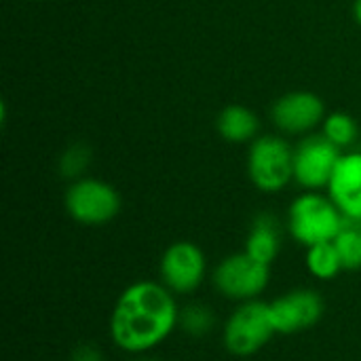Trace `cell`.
I'll use <instances>...</instances> for the list:
<instances>
[{
  "instance_id": "6da1fadb",
  "label": "cell",
  "mask_w": 361,
  "mask_h": 361,
  "mask_svg": "<svg viewBox=\"0 0 361 361\" xmlns=\"http://www.w3.org/2000/svg\"><path fill=\"white\" fill-rule=\"evenodd\" d=\"M180 305L161 281L140 279L127 286L110 313L108 334L114 347L129 355H148L180 328Z\"/></svg>"
},
{
  "instance_id": "7a4b0ae2",
  "label": "cell",
  "mask_w": 361,
  "mask_h": 361,
  "mask_svg": "<svg viewBox=\"0 0 361 361\" xmlns=\"http://www.w3.org/2000/svg\"><path fill=\"white\" fill-rule=\"evenodd\" d=\"M343 226V212L328 195H322L319 190H305L288 209V233L305 247L334 241Z\"/></svg>"
},
{
  "instance_id": "3957f363",
  "label": "cell",
  "mask_w": 361,
  "mask_h": 361,
  "mask_svg": "<svg viewBox=\"0 0 361 361\" xmlns=\"http://www.w3.org/2000/svg\"><path fill=\"white\" fill-rule=\"evenodd\" d=\"M269 302H239L222 324V345L235 357H252L260 353L275 336Z\"/></svg>"
},
{
  "instance_id": "277c9868",
  "label": "cell",
  "mask_w": 361,
  "mask_h": 361,
  "mask_svg": "<svg viewBox=\"0 0 361 361\" xmlns=\"http://www.w3.org/2000/svg\"><path fill=\"white\" fill-rule=\"evenodd\" d=\"M212 283L220 296L233 302L258 300L271 283V267L245 252L228 254L212 271Z\"/></svg>"
},
{
  "instance_id": "5b68a950",
  "label": "cell",
  "mask_w": 361,
  "mask_h": 361,
  "mask_svg": "<svg viewBox=\"0 0 361 361\" xmlns=\"http://www.w3.org/2000/svg\"><path fill=\"white\" fill-rule=\"evenodd\" d=\"M247 173L262 192H281L294 180V148L279 135H260L250 146Z\"/></svg>"
},
{
  "instance_id": "8992f818",
  "label": "cell",
  "mask_w": 361,
  "mask_h": 361,
  "mask_svg": "<svg viewBox=\"0 0 361 361\" xmlns=\"http://www.w3.org/2000/svg\"><path fill=\"white\" fill-rule=\"evenodd\" d=\"M63 203L68 216L85 226H104L121 212L118 190L97 178L74 180L66 190Z\"/></svg>"
},
{
  "instance_id": "52a82bcc",
  "label": "cell",
  "mask_w": 361,
  "mask_h": 361,
  "mask_svg": "<svg viewBox=\"0 0 361 361\" xmlns=\"http://www.w3.org/2000/svg\"><path fill=\"white\" fill-rule=\"evenodd\" d=\"M207 277V256L192 241L171 243L159 260V281L176 296L195 294Z\"/></svg>"
},
{
  "instance_id": "ba28073f",
  "label": "cell",
  "mask_w": 361,
  "mask_h": 361,
  "mask_svg": "<svg viewBox=\"0 0 361 361\" xmlns=\"http://www.w3.org/2000/svg\"><path fill=\"white\" fill-rule=\"evenodd\" d=\"M275 332L281 336H294L317 326L326 313L324 296L311 288H296L279 294L269 302Z\"/></svg>"
},
{
  "instance_id": "9c48e42d",
  "label": "cell",
  "mask_w": 361,
  "mask_h": 361,
  "mask_svg": "<svg viewBox=\"0 0 361 361\" xmlns=\"http://www.w3.org/2000/svg\"><path fill=\"white\" fill-rule=\"evenodd\" d=\"M343 152L324 133L309 135L294 148V182L305 190L328 188Z\"/></svg>"
},
{
  "instance_id": "30bf717a",
  "label": "cell",
  "mask_w": 361,
  "mask_h": 361,
  "mask_svg": "<svg viewBox=\"0 0 361 361\" xmlns=\"http://www.w3.org/2000/svg\"><path fill=\"white\" fill-rule=\"evenodd\" d=\"M273 121L286 133H307L326 121V106L311 91H294L275 102Z\"/></svg>"
},
{
  "instance_id": "8fae6325",
  "label": "cell",
  "mask_w": 361,
  "mask_h": 361,
  "mask_svg": "<svg viewBox=\"0 0 361 361\" xmlns=\"http://www.w3.org/2000/svg\"><path fill=\"white\" fill-rule=\"evenodd\" d=\"M328 197L345 218H361V152L341 157L328 184Z\"/></svg>"
},
{
  "instance_id": "7c38bea8",
  "label": "cell",
  "mask_w": 361,
  "mask_h": 361,
  "mask_svg": "<svg viewBox=\"0 0 361 361\" xmlns=\"http://www.w3.org/2000/svg\"><path fill=\"white\" fill-rule=\"evenodd\" d=\"M245 254L271 267L281 252V224L273 214H258L245 237Z\"/></svg>"
},
{
  "instance_id": "4fadbf2b",
  "label": "cell",
  "mask_w": 361,
  "mask_h": 361,
  "mask_svg": "<svg viewBox=\"0 0 361 361\" xmlns=\"http://www.w3.org/2000/svg\"><path fill=\"white\" fill-rule=\"evenodd\" d=\"M258 127H260L258 116L250 108L239 106V104L226 106L218 116L220 135L233 144H243V142L254 140V135L258 133Z\"/></svg>"
},
{
  "instance_id": "5bb4252c",
  "label": "cell",
  "mask_w": 361,
  "mask_h": 361,
  "mask_svg": "<svg viewBox=\"0 0 361 361\" xmlns=\"http://www.w3.org/2000/svg\"><path fill=\"white\" fill-rule=\"evenodd\" d=\"M305 264H307L309 275L319 279V281H332L338 277L341 271H345L334 241H326V243H317V245L307 247Z\"/></svg>"
},
{
  "instance_id": "9a60e30c",
  "label": "cell",
  "mask_w": 361,
  "mask_h": 361,
  "mask_svg": "<svg viewBox=\"0 0 361 361\" xmlns=\"http://www.w3.org/2000/svg\"><path fill=\"white\" fill-rule=\"evenodd\" d=\"M218 328L216 311L199 300H192L180 309V330L190 338H205Z\"/></svg>"
},
{
  "instance_id": "2e32d148",
  "label": "cell",
  "mask_w": 361,
  "mask_h": 361,
  "mask_svg": "<svg viewBox=\"0 0 361 361\" xmlns=\"http://www.w3.org/2000/svg\"><path fill=\"white\" fill-rule=\"evenodd\" d=\"M345 271L361 269V218H345V226L334 239Z\"/></svg>"
},
{
  "instance_id": "e0dca14e",
  "label": "cell",
  "mask_w": 361,
  "mask_h": 361,
  "mask_svg": "<svg viewBox=\"0 0 361 361\" xmlns=\"http://www.w3.org/2000/svg\"><path fill=\"white\" fill-rule=\"evenodd\" d=\"M324 135L338 148H347L357 137V123L347 112H332L324 121Z\"/></svg>"
},
{
  "instance_id": "ac0fdd59",
  "label": "cell",
  "mask_w": 361,
  "mask_h": 361,
  "mask_svg": "<svg viewBox=\"0 0 361 361\" xmlns=\"http://www.w3.org/2000/svg\"><path fill=\"white\" fill-rule=\"evenodd\" d=\"M89 163H91L89 146L82 144V142L72 144V146H68V150L59 159V173L66 180H80L85 169L89 167Z\"/></svg>"
},
{
  "instance_id": "d6986e66",
  "label": "cell",
  "mask_w": 361,
  "mask_h": 361,
  "mask_svg": "<svg viewBox=\"0 0 361 361\" xmlns=\"http://www.w3.org/2000/svg\"><path fill=\"white\" fill-rule=\"evenodd\" d=\"M70 361H106L104 353L95 345H80L72 351Z\"/></svg>"
},
{
  "instance_id": "ffe728a7",
  "label": "cell",
  "mask_w": 361,
  "mask_h": 361,
  "mask_svg": "<svg viewBox=\"0 0 361 361\" xmlns=\"http://www.w3.org/2000/svg\"><path fill=\"white\" fill-rule=\"evenodd\" d=\"M353 15H355V21L361 25V0H355V4H353Z\"/></svg>"
},
{
  "instance_id": "44dd1931",
  "label": "cell",
  "mask_w": 361,
  "mask_h": 361,
  "mask_svg": "<svg viewBox=\"0 0 361 361\" xmlns=\"http://www.w3.org/2000/svg\"><path fill=\"white\" fill-rule=\"evenodd\" d=\"M133 361H161V360H154V357H148V355H140V357H135Z\"/></svg>"
}]
</instances>
